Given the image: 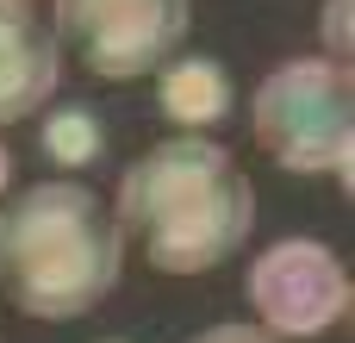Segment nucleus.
<instances>
[{
    "label": "nucleus",
    "mask_w": 355,
    "mask_h": 343,
    "mask_svg": "<svg viewBox=\"0 0 355 343\" xmlns=\"http://www.w3.org/2000/svg\"><path fill=\"white\" fill-rule=\"evenodd\" d=\"M112 219L125 250H137L156 275H206L250 244L256 187L225 144L175 131L119 175Z\"/></svg>",
    "instance_id": "1"
},
{
    "label": "nucleus",
    "mask_w": 355,
    "mask_h": 343,
    "mask_svg": "<svg viewBox=\"0 0 355 343\" xmlns=\"http://www.w3.org/2000/svg\"><path fill=\"white\" fill-rule=\"evenodd\" d=\"M125 281V237L81 181H31L0 200V294L25 319H87Z\"/></svg>",
    "instance_id": "2"
},
{
    "label": "nucleus",
    "mask_w": 355,
    "mask_h": 343,
    "mask_svg": "<svg viewBox=\"0 0 355 343\" xmlns=\"http://www.w3.org/2000/svg\"><path fill=\"white\" fill-rule=\"evenodd\" d=\"M250 131L287 175H337L355 194V69L287 56L250 94Z\"/></svg>",
    "instance_id": "3"
},
{
    "label": "nucleus",
    "mask_w": 355,
    "mask_h": 343,
    "mask_svg": "<svg viewBox=\"0 0 355 343\" xmlns=\"http://www.w3.org/2000/svg\"><path fill=\"white\" fill-rule=\"evenodd\" d=\"M193 25V0H50V31L94 81L156 75Z\"/></svg>",
    "instance_id": "4"
},
{
    "label": "nucleus",
    "mask_w": 355,
    "mask_h": 343,
    "mask_svg": "<svg viewBox=\"0 0 355 343\" xmlns=\"http://www.w3.org/2000/svg\"><path fill=\"white\" fill-rule=\"evenodd\" d=\"M243 300L256 312L262 331L281 343H312L337 331L355 306V281L343 256L318 237H281L268 250H256L250 275H243Z\"/></svg>",
    "instance_id": "5"
},
{
    "label": "nucleus",
    "mask_w": 355,
    "mask_h": 343,
    "mask_svg": "<svg viewBox=\"0 0 355 343\" xmlns=\"http://www.w3.org/2000/svg\"><path fill=\"white\" fill-rule=\"evenodd\" d=\"M62 44L31 0H0V131L25 125L62 87Z\"/></svg>",
    "instance_id": "6"
},
{
    "label": "nucleus",
    "mask_w": 355,
    "mask_h": 343,
    "mask_svg": "<svg viewBox=\"0 0 355 343\" xmlns=\"http://www.w3.org/2000/svg\"><path fill=\"white\" fill-rule=\"evenodd\" d=\"M156 106L175 131H212L231 106H237V87H231V69L212 62V56H168L156 69Z\"/></svg>",
    "instance_id": "7"
},
{
    "label": "nucleus",
    "mask_w": 355,
    "mask_h": 343,
    "mask_svg": "<svg viewBox=\"0 0 355 343\" xmlns=\"http://www.w3.org/2000/svg\"><path fill=\"white\" fill-rule=\"evenodd\" d=\"M37 156L56 169V175H81L106 156V125L87 100H56V106H37Z\"/></svg>",
    "instance_id": "8"
},
{
    "label": "nucleus",
    "mask_w": 355,
    "mask_h": 343,
    "mask_svg": "<svg viewBox=\"0 0 355 343\" xmlns=\"http://www.w3.org/2000/svg\"><path fill=\"white\" fill-rule=\"evenodd\" d=\"M318 37H324V50H318V56H331V62H349V69H355V0H324Z\"/></svg>",
    "instance_id": "9"
},
{
    "label": "nucleus",
    "mask_w": 355,
    "mask_h": 343,
    "mask_svg": "<svg viewBox=\"0 0 355 343\" xmlns=\"http://www.w3.org/2000/svg\"><path fill=\"white\" fill-rule=\"evenodd\" d=\"M187 343H281V337L262 331V325H206V331H193Z\"/></svg>",
    "instance_id": "10"
},
{
    "label": "nucleus",
    "mask_w": 355,
    "mask_h": 343,
    "mask_svg": "<svg viewBox=\"0 0 355 343\" xmlns=\"http://www.w3.org/2000/svg\"><path fill=\"white\" fill-rule=\"evenodd\" d=\"M12 194V150H6V137H0V200Z\"/></svg>",
    "instance_id": "11"
},
{
    "label": "nucleus",
    "mask_w": 355,
    "mask_h": 343,
    "mask_svg": "<svg viewBox=\"0 0 355 343\" xmlns=\"http://www.w3.org/2000/svg\"><path fill=\"white\" fill-rule=\"evenodd\" d=\"M106 343H119V337H106Z\"/></svg>",
    "instance_id": "12"
}]
</instances>
